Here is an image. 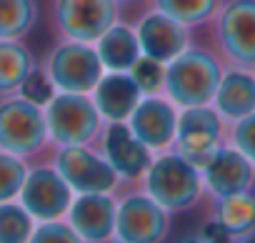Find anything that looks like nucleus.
<instances>
[{
	"mask_svg": "<svg viewBox=\"0 0 255 243\" xmlns=\"http://www.w3.org/2000/svg\"><path fill=\"white\" fill-rule=\"evenodd\" d=\"M225 141L238 148L253 166H255V113L235 120V123H225Z\"/></svg>",
	"mask_w": 255,
	"mask_h": 243,
	"instance_id": "obj_26",
	"label": "nucleus"
},
{
	"mask_svg": "<svg viewBox=\"0 0 255 243\" xmlns=\"http://www.w3.org/2000/svg\"><path fill=\"white\" fill-rule=\"evenodd\" d=\"M110 243H123V241H115V238H113V241H110Z\"/></svg>",
	"mask_w": 255,
	"mask_h": 243,
	"instance_id": "obj_33",
	"label": "nucleus"
},
{
	"mask_svg": "<svg viewBox=\"0 0 255 243\" xmlns=\"http://www.w3.org/2000/svg\"><path fill=\"white\" fill-rule=\"evenodd\" d=\"M28 243H85V241L75 233V228L65 218H58V221L35 223V231Z\"/></svg>",
	"mask_w": 255,
	"mask_h": 243,
	"instance_id": "obj_27",
	"label": "nucleus"
},
{
	"mask_svg": "<svg viewBox=\"0 0 255 243\" xmlns=\"http://www.w3.org/2000/svg\"><path fill=\"white\" fill-rule=\"evenodd\" d=\"M45 110L50 143L58 146H90L98 141L105 120L88 93H55Z\"/></svg>",
	"mask_w": 255,
	"mask_h": 243,
	"instance_id": "obj_4",
	"label": "nucleus"
},
{
	"mask_svg": "<svg viewBox=\"0 0 255 243\" xmlns=\"http://www.w3.org/2000/svg\"><path fill=\"white\" fill-rule=\"evenodd\" d=\"M203 186L213 198H228L243 191H250L255 183V166L230 143L220 146L210 161L200 168Z\"/></svg>",
	"mask_w": 255,
	"mask_h": 243,
	"instance_id": "obj_16",
	"label": "nucleus"
},
{
	"mask_svg": "<svg viewBox=\"0 0 255 243\" xmlns=\"http://www.w3.org/2000/svg\"><path fill=\"white\" fill-rule=\"evenodd\" d=\"M73 196H75L73 188L65 183V178L55 171L53 163H38L28 168L18 201L38 223H43V221L65 218Z\"/></svg>",
	"mask_w": 255,
	"mask_h": 243,
	"instance_id": "obj_11",
	"label": "nucleus"
},
{
	"mask_svg": "<svg viewBox=\"0 0 255 243\" xmlns=\"http://www.w3.org/2000/svg\"><path fill=\"white\" fill-rule=\"evenodd\" d=\"M150 3L155 10L170 15L185 28H198L213 20L220 0H150Z\"/></svg>",
	"mask_w": 255,
	"mask_h": 243,
	"instance_id": "obj_23",
	"label": "nucleus"
},
{
	"mask_svg": "<svg viewBox=\"0 0 255 243\" xmlns=\"http://www.w3.org/2000/svg\"><path fill=\"white\" fill-rule=\"evenodd\" d=\"M180 243H208V241H203V238L195 233V236H188V238H183Z\"/></svg>",
	"mask_w": 255,
	"mask_h": 243,
	"instance_id": "obj_31",
	"label": "nucleus"
},
{
	"mask_svg": "<svg viewBox=\"0 0 255 243\" xmlns=\"http://www.w3.org/2000/svg\"><path fill=\"white\" fill-rule=\"evenodd\" d=\"M50 146L45 110L23 95L0 98V151L30 161Z\"/></svg>",
	"mask_w": 255,
	"mask_h": 243,
	"instance_id": "obj_3",
	"label": "nucleus"
},
{
	"mask_svg": "<svg viewBox=\"0 0 255 243\" xmlns=\"http://www.w3.org/2000/svg\"><path fill=\"white\" fill-rule=\"evenodd\" d=\"M35 218L20 201L0 203V243H28L35 231Z\"/></svg>",
	"mask_w": 255,
	"mask_h": 243,
	"instance_id": "obj_24",
	"label": "nucleus"
},
{
	"mask_svg": "<svg viewBox=\"0 0 255 243\" xmlns=\"http://www.w3.org/2000/svg\"><path fill=\"white\" fill-rule=\"evenodd\" d=\"M178 115L180 108L173 100H168L163 93H153L140 98V103L128 118V126L135 133V138L143 141L153 153H163L173 148Z\"/></svg>",
	"mask_w": 255,
	"mask_h": 243,
	"instance_id": "obj_12",
	"label": "nucleus"
},
{
	"mask_svg": "<svg viewBox=\"0 0 255 243\" xmlns=\"http://www.w3.org/2000/svg\"><path fill=\"white\" fill-rule=\"evenodd\" d=\"M223 73L225 63L215 50L203 45H188L180 55L165 63L163 95L178 108L210 105Z\"/></svg>",
	"mask_w": 255,
	"mask_h": 243,
	"instance_id": "obj_1",
	"label": "nucleus"
},
{
	"mask_svg": "<svg viewBox=\"0 0 255 243\" xmlns=\"http://www.w3.org/2000/svg\"><path fill=\"white\" fill-rule=\"evenodd\" d=\"M210 25L223 63L255 70V0H220Z\"/></svg>",
	"mask_w": 255,
	"mask_h": 243,
	"instance_id": "obj_5",
	"label": "nucleus"
},
{
	"mask_svg": "<svg viewBox=\"0 0 255 243\" xmlns=\"http://www.w3.org/2000/svg\"><path fill=\"white\" fill-rule=\"evenodd\" d=\"M55 93H58V90L53 88V83H50V78L45 75V70H43V65H40V63H38V68L25 78L23 88L18 90V95H23L25 100H30V103L40 105V108H45Z\"/></svg>",
	"mask_w": 255,
	"mask_h": 243,
	"instance_id": "obj_29",
	"label": "nucleus"
},
{
	"mask_svg": "<svg viewBox=\"0 0 255 243\" xmlns=\"http://www.w3.org/2000/svg\"><path fill=\"white\" fill-rule=\"evenodd\" d=\"M38 18V0H0V40H23Z\"/></svg>",
	"mask_w": 255,
	"mask_h": 243,
	"instance_id": "obj_22",
	"label": "nucleus"
},
{
	"mask_svg": "<svg viewBox=\"0 0 255 243\" xmlns=\"http://www.w3.org/2000/svg\"><path fill=\"white\" fill-rule=\"evenodd\" d=\"M115 0H50V20L63 40L95 43L118 23Z\"/></svg>",
	"mask_w": 255,
	"mask_h": 243,
	"instance_id": "obj_8",
	"label": "nucleus"
},
{
	"mask_svg": "<svg viewBox=\"0 0 255 243\" xmlns=\"http://www.w3.org/2000/svg\"><path fill=\"white\" fill-rule=\"evenodd\" d=\"M95 143H100L98 151L115 168L120 181L143 178L148 166L155 158V153L143 141L135 138V133L128 126V120H123V123H105Z\"/></svg>",
	"mask_w": 255,
	"mask_h": 243,
	"instance_id": "obj_13",
	"label": "nucleus"
},
{
	"mask_svg": "<svg viewBox=\"0 0 255 243\" xmlns=\"http://www.w3.org/2000/svg\"><path fill=\"white\" fill-rule=\"evenodd\" d=\"M225 120L218 115L213 105H195V108H180L178 128L173 148L183 158H188L193 166L203 168L210 156L225 146Z\"/></svg>",
	"mask_w": 255,
	"mask_h": 243,
	"instance_id": "obj_7",
	"label": "nucleus"
},
{
	"mask_svg": "<svg viewBox=\"0 0 255 243\" xmlns=\"http://www.w3.org/2000/svg\"><path fill=\"white\" fill-rule=\"evenodd\" d=\"M213 221L233 238L255 233V188L228 198H213Z\"/></svg>",
	"mask_w": 255,
	"mask_h": 243,
	"instance_id": "obj_20",
	"label": "nucleus"
},
{
	"mask_svg": "<svg viewBox=\"0 0 255 243\" xmlns=\"http://www.w3.org/2000/svg\"><path fill=\"white\" fill-rule=\"evenodd\" d=\"M28 168H30L28 161L0 151V203L18 201L20 188H23L25 176H28Z\"/></svg>",
	"mask_w": 255,
	"mask_h": 243,
	"instance_id": "obj_25",
	"label": "nucleus"
},
{
	"mask_svg": "<svg viewBox=\"0 0 255 243\" xmlns=\"http://www.w3.org/2000/svg\"><path fill=\"white\" fill-rule=\"evenodd\" d=\"M233 243H255V233H248V236H240V238H233Z\"/></svg>",
	"mask_w": 255,
	"mask_h": 243,
	"instance_id": "obj_30",
	"label": "nucleus"
},
{
	"mask_svg": "<svg viewBox=\"0 0 255 243\" xmlns=\"http://www.w3.org/2000/svg\"><path fill=\"white\" fill-rule=\"evenodd\" d=\"M130 75L135 78V83L140 85L143 95H153V93H163V80H165V65L140 55V60L133 65Z\"/></svg>",
	"mask_w": 255,
	"mask_h": 243,
	"instance_id": "obj_28",
	"label": "nucleus"
},
{
	"mask_svg": "<svg viewBox=\"0 0 255 243\" xmlns=\"http://www.w3.org/2000/svg\"><path fill=\"white\" fill-rule=\"evenodd\" d=\"M93 45L98 50L103 68L110 70V73H130L133 65L143 55L135 28L128 25V23H120V20L115 25H110Z\"/></svg>",
	"mask_w": 255,
	"mask_h": 243,
	"instance_id": "obj_19",
	"label": "nucleus"
},
{
	"mask_svg": "<svg viewBox=\"0 0 255 243\" xmlns=\"http://www.w3.org/2000/svg\"><path fill=\"white\" fill-rule=\"evenodd\" d=\"M50 163L73 193H113L120 183L115 168L90 146H58Z\"/></svg>",
	"mask_w": 255,
	"mask_h": 243,
	"instance_id": "obj_9",
	"label": "nucleus"
},
{
	"mask_svg": "<svg viewBox=\"0 0 255 243\" xmlns=\"http://www.w3.org/2000/svg\"><path fill=\"white\" fill-rule=\"evenodd\" d=\"M115 3H138V0H115Z\"/></svg>",
	"mask_w": 255,
	"mask_h": 243,
	"instance_id": "obj_32",
	"label": "nucleus"
},
{
	"mask_svg": "<svg viewBox=\"0 0 255 243\" xmlns=\"http://www.w3.org/2000/svg\"><path fill=\"white\" fill-rule=\"evenodd\" d=\"M133 28H135V35L140 43V53L163 65L170 63L175 55H180L190 45V28H185L183 23L173 20L170 15H165L155 8H150L145 15H140Z\"/></svg>",
	"mask_w": 255,
	"mask_h": 243,
	"instance_id": "obj_15",
	"label": "nucleus"
},
{
	"mask_svg": "<svg viewBox=\"0 0 255 243\" xmlns=\"http://www.w3.org/2000/svg\"><path fill=\"white\" fill-rule=\"evenodd\" d=\"M170 231V213L145 191H133L118 198L115 241L123 243H163Z\"/></svg>",
	"mask_w": 255,
	"mask_h": 243,
	"instance_id": "obj_10",
	"label": "nucleus"
},
{
	"mask_svg": "<svg viewBox=\"0 0 255 243\" xmlns=\"http://www.w3.org/2000/svg\"><path fill=\"white\" fill-rule=\"evenodd\" d=\"M143 191L168 213H183L200 201L205 186L198 166L175 151H163L155 153L153 163L148 166L143 176Z\"/></svg>",
	"mask_w": 255,
	"mask_h": 243,
	"instance_id": "obj_2",
	"label": "nucleus"
},
{
	"mask_svg": "<svg viewBox=\"0 0 255 243\" xmlns=\"http://www.w3.org/2000/svg\"><path fill=\"white\" fill-rule=\"evenodd\" d=\"M90 95H93L95 108L100 110L105 123H123V120L130 118V113L140 103L143 90H140V85L135 83V78L130 73H110V70H105Z\"/></svg>",
	"mask_w": 255,
	"mask_h": 243,
	"instance_id": "obj_17",
	"label": "nucleus"
},
{
	"mask_svg": "<svg viewBox=\"0 0 255 243\" xmlns=\"http://www.w3.org/2000/svg\"><path fill=\"white\" fill-rule=\"evenodd\" d=\"M118 198L113 193H75L65 221L85 243H110L115 238Z\"/></svg>",
	"mask_w": 255,
	"mask_h": 243,
	"instance_id": "obj_14",
	"label": "nucleus"
},
{
	"mask_svg": "<svg viewBox=\"0 0 255 243\" xmlns=\"http://www.w3.org/2000/svg\"><path fill=\"white\" fill-rule=\"evenodd\" d=\"M43 70L58 93H93L105 68L93 43L63 40L55 43L43 58Z\"/></svg>",
	"mask_w": 255,
	"mask_h": 243,
	"instance_id": "obj_6",
	"label": "nucleus"
},
{
	"mask_svg": "<svg viewBox=\"0 0 255 243\" xmlns=\"http://www.w3.org/2000/svg\"><path fill=\"white\" fill-rule=\"evenodd\" d=\"M35 68L38 60L23 40H0V98L15 95Z\"/></svg>",
	"mask_w": 255,
	"mask_h": 243,
	"instance_id": "obj_21",
	"label": "nucleus"
},
{
	"mask_svg": "<svg viewBox=\"0 0 255 243\" xmlns=\"http://www.w3.org/2000/svg\"><path fill=\"white\" fill-rule=\"evenodd\" d=\"M210 105L225 123H235V120L255 113V70L225 68Z\"/></svg>",
	"mask_w": 255,
	"mask_h": 243,
	"instance_id": "obj_18",
	"label": "nucleus"
}]
</instances>
